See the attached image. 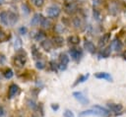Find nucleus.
Returning <instances> with one entry per match:
<instances>
[{"mask_svg":"<svg viewBox=\"0 0 126 117\" xmlns=\"http://www.w3.org/2000/svg\"><path fill=\"white\" fill-rule=\"evenodd\" d=\"M17 52L18 53L14 57V60H13L14 61V64L18 68H24V66H25V64L27 62V54H26L25 51H23L21 49L19 51H17Z\"/></svg>","mask_w":126,"mask_h":117,"instance_id":"1","label":"nucleus"},{"mask_svg":"<svg viewBox=\"0 0 126 117\" xmlns=\"http://www.w3.org/2000/svg\"><path fill=\"white\" fill-rule=\"evenodd\" d=\"M60 12H61V9L57 5H51L46 9V14L50 18H57L60 15Z\"/></svg>","mask_w":126,"mask_h":117,"instance_id":"2","label":"nucleus"},{"mask_svg":"<svg viewBox=\"0 0 126 117\" xmlns=\"http://www.w3.org/2000/svg\"><path fill=\"white\" fill-rule=\"evenodd\" d=\"M69 63V56L66 53H61L59 55V64H58V68L60 70H66L67 65Z\"/></svg>","mask_w":126,"mask_h":117,"instance_id":"3","label":"nucleus"},{"mask_svg":"<svg viewBox=\"0 0 126 117\" xmlns=\"http://www.w3.org/2000/svg\"><path fill=\"white\" fill-rule=\"evenodd\" d=\"M73 96H74L79 102H81L83 105H87V104L89 103V99H88L87 96H85V95L83 94V92H81V91H74V92H73Z\"/></svg>","mask_w":126,"mask_h":117,"instance_id":"4","label":"nucleus"},{"mask_svg":"<svg viewBox=\"0 0 126 117\" xmlns=\"http://www.w3.org/2000/svg\"><path fill=\"white\" fill-rule=\"evenodd\" d=\"M64 11L67 14L72 15V14L77 12V5L74 2H67L65 4V6H64Z\"/></svg>","mask_w":126,"mask_h":117,"instance_id":"5","label":"nucleus"},{"mask_svg":"<svg viewBox=\"0 0 126 117\" xmlns=\"http://www.w3.org/2000/svg\"><path fill=\"white\" fill-rule=\"evenodd\" d=\"M20 92V88L16 84H12L9 87V90H8V97L9 98H13L14 96H16L18 93Z\"/></svg>","mask_w":126,"mask_h":117,"instance_id":"6","label":"nucleus"},{"mask_svg":"<svg viewBox=\"0 0 126 117\" xmlns=\"http://www.w3.org/2000/svg\"><path fill=\"white\" fill-rule=\"evenodd\" d=\"M69 54L71 56V58L75 61H79L81 56H82V51L79 50L78 48H71L69 50Z\"/></svg>","mask_w":126,"mask_h":117,"instance_id":"7","label":"nucleus"},{"mask_svg":"<svg viewBox=\"0 0 126 117\" xmlns=\"http://www.w3.org/2000/svg\"><path fill=\"white\" fill-rule=\"evenodd\" d=\"M110 47H111V49H114L115 51H120L122 49V47H123V44H122V42L118 38H114L111 41Z\"/></svg>","mask_w":126,"mask_h":117,"instance_id":"8","label":"nucleus"},{"mask_svg":"<svg viewBox=\"0 0 126 117\" xmlns=\"http://www.w3.org/2000/svg\"><path fill=\"white\" fill-rule=\"evenodd\" d=\"M8 13V21H9V26H14L18 22V15L12 11L7 12Z\"/></svg>","mask_w":126,"mask_h":117,"instance_id":"9","label":"nucleus"},{"mask_svg":"<svg viewBox=\"0 0 126 117\" xmlns=\"http://www.w3.org/2000/svg\"><path fill=\"white\" fill-rule=\"evenodd\" d=\"M110 32H106V33H104L100 38H99V40H98V46L99 47H103L108 41H109V39H110Z\"/></svg>","mask_w":126,"mask_h":117,"instance_id":"10","label":"nucleus"},{"mask_svg":"<svg viewBox=\"0 0 126 117\" xmlns=\"http://www.w3.org/2000/svg\"><path fill=\"white\" fill-rule=\"evenodd\" d=\"M84 47H85V49H86L88 52H90L91 54H94V53L95 52V46H94V44L92 41H90V40H86V41H85Z\"/></svg>","mask_w":126,"mask_h":117,"instance_id":"11","label":"nucleus"},{"mask_svg":"<svg viewBox=\"0 0 126 117\" xmlns=\"http://www.w3.org/2000/svg\"><path fill=\"white\" fill-rule=\"evenodd\" d=\"M94 77L96 79H103V80H106L108 82H111L112 81V77L108 74V73H105V72H98V73H95L94 74Z\"/></svg>","mask_w":126,"mask_h":117,"instance_id":"12","label":"nucleus"},{"mask_svg":"<svg viewBox=\"0 0 126 117\" xmlns=\"http://www.w3.org/2000/svg\"><path fill=\"white\" fill-rule=\"evenodd\" d=\"M110 54H111V47H110V46H107V47L103 48V49L99 52L98 58H99V59H101V58H108V57L110 56Z\"/></svg>","mask_w":126,"mask_h":117,"instance_id":"13","label":"nucleus"},{"mask_svg":"<svg viewBox=\"0 0 126 117\" xmlns=\"http://www.w3.org/2000/svg\"><path fill=\"white\" fill-rule=\"evenodd\" d=\"M88 115H95V116H101V114L97 111V110H95V109H89V110H85V111H83V112H81L80 114H79V116L80 117H83V116H88Z\"/></svg>","mask_w":126,"mask_h":117,"instance_id":"14","label":"nucleus"},{"mask_svg":"<svg viewBox=\"0 0 126 117\" xmlns=\"http://www.w3.org/2000/svg\"><path fill=\"white\" fill-rule=\"evenodd\" d=\"M107 107L109 108V110L113 112H119L123 108L122 104H119V103H107Z\"/></svg>","mask_w":126,"mask_h":117,"instance_id":"15","label":"nucleus"},{"mask_svg":"<svg viewBox=\"0 0 126 117\" xmlns=\"http://www.w3.org/2000/svg\"><path fill=\"white\" fill-rule=\"evenodd\" d=\"M52 41H50V40H48V39H43L41 42H40V45H41V47L45 50V51H50L51 50V48H52Z\"/></svg>","mask_w":126,"mask_h":117,"instance_id":"16","label":"nucleus"},{"mask_svg":"<svg viewBox=\"0 0 126 117\" xmlns=\"http://www.w3.org/2000/svg\"><path fill=\"white\" fill-rule=\"evenodd\" d=\"M41 19H42V17H41V15H40V14H38V13L34 14V15H33V17H32V20H31V25H32V26H36V25L40 24Z\"/></svg>","mask_w":126,"mask_h":117,"instance_id":"17","label":"nucleus"},{"mask_svg":"<svg viewBox=\"0 0 126 117\" xmlns=\"http://www.w3.org/2000/svg\"><path fill=\"white\" fill-rule=\"evenodd\" d=\"M0 22L5 25V26H9V21H8V13L6 11H2L0 13Z\"/></svg>","mask_w":126,"mask_h":117,"instance_id":"18","label":"nucleus"},{"mask_svg":"<svg viewBox=\"0 0 126 117\" xmlns=\"http://www.w3.org/2000/svg\"><path fill=\"white\" fill-rule=\"evenodd\" d=\"M52 43H54L56 46H62L64 44V38L60 35H56L52 39Z\"/></svg>","mask_w":126,"mask_h":117,"instance_id":"19","label":"nucleus"},{"mask_svg":"<svg viewBox=\"0 0 126 117\" xmlns=\"http://www.w3.org/2000/svg\"><path fill=\"white\" fill-rule=\"evenodd\" d=\"M94 109L97 110L101 114V116H107L109 114V110H107L106 108H104L102 106H99V105H94Z\"/></svg>","mask_w":126,"mask_h":117,"instance_id":"20","label":"nucleus"},{"mask_svg":"<svg viewBox=\"0 0 126 117\" xmlns=\"http://www.w3.org/2000/svg\"><path fill=\"white\" fill-rule=\"evenodd\" d=\"M34 39L36 40V41H42L43 39H44V37H45V33H44V31L43 30H38L35 34H34Z\"/></svg>","mask_w":126,"mask_h":117,"instance_id":"21","label":"nucleus"},{"mask_svg":"<svg viewBox=\"0 0 126 117\" xmlns=\"http://www.w3.org/2000/svg\"><path fill=\"white\" fill-rule=\"evenodd\" d=\"M68 41L71 43V44H74V45H77L80 43V37L78 35H71L68 37Z\"/></svg>","mask_w":126,"mask_h":117,"instance_id":"22","label":"nucleus"},{"mask_svg":"<svg viewBox=\"0 0 126 117\" xmlns=\"http://www.w3.org/2000/svg\"><path fill=\"white\" fill-rule=\"evenodd\" d=\"M89 77H90V74H87V75H82V76H80V77L77 79V81L74 83V85H73V86L75 87V86H77L78 84L84 83L85 81H87V80H88V78H89Z\"/></svg>","mask_w":126,"mask_h":117,"instance_id":"23","label":"nucleus"},{"mask_svg":"<svg viewBox=\"0 0 126 117\" xmlns=\"http://www.w3.org/2000/svg\"><path fill=\"white\" fill-rule=\"evenodd\" d=\"M14 47H15V50L16 51H19L20 49H22V40L19 36H17L15 38V41H14Z\"/></svg>","mask_w":126,"mask_h":117,"instance_id":"24","label":"nucleus"},{"mask_svg":"<svg viewBox=\"0 0 126 117\" xmlns=\"http://www.w3.org/2000/svg\"><path fill=\"white\" fill-rule=\"evenodd\" d=\"M40 26H41L42 28L48 29V28H50V26H51V22H50L49 20H47L46 18H42V19H41V22H40Z\"/></svg>","mask_w":126,"mask_h":117,"instance_id":"25","label":"nucleus"},{"mask_svg":"<svg viewBox=\"0 0 126 117\" xmlns=\"http://www.w3.org/2000/svg\"><path fill=\"white\" fill-rule=\"evenodd\" d=\"M3 75H4V78H5V79H11V78L14 76V72H13L12 69L8 68V69H6V70L4 71Z\"/></svg>","mask_w":126,"mask_h":117,"instance_id":"26","label":"nucleus"},{"mask_svg":"<svg viewBox=\"0 0 126 117\" xmlns=\"http://www.w3.org/2000/svg\"><path fill=\"white\" fill-rule=\"evenodd\" d=\"M72 22H73V25H74V27H75L76 29L81 28V26H82V21H81V19H80L79 17H75V18H73Z\"/></svg>","mask_w":126,"mask_h":117,"instance_id":"27","label":"nucleus"},{"mask_svg":"<svg viewBox=\"0 0 126 117\" xmlns=\"http://www.w3.org/2000/svg\"><path fill=\"white\" fill-rule=\"evenodd\" d=\"M93 16H94V20H96V21H100V20H101V14H100L99 10H97L96 8H94V11H93Z\"/></svg>","mask_w":126,"mask_h":117,"instance_id":"28","label":"nucleus"},{"mask_svg":"<svg viewBox=\"0 0 126 117\" xmlns=\"http://www.w3.org/2000/svg\"><path fill=\"white\" fill-rule=\"evenodd\" d=\"M27 104H28V106L30 107V108H32V110H35L37 107H38V105L34 102V100H32V99H27Z\"/></svg>","mask_w":126,"mask_h":117,"instance_id":"29","label":"nucleus"},{"mask_svg":"<svg viewBox=\"0 0 126 117\" xmlns=\"http://www.w3.org/2000/svg\"><path fill=\"white\" fill-rule=\"evenodd\" d=\"M32 56H33L34 59H37V58H39V56H40V53H39V51L36 49V46H35V45H32Z\"/></svg>","mask_w":126,"mask_h":117,"instance_id":"30","label":"nucleus"},{"mask_svg":"<svg viewBox=\"0 0 126 117\" xmlns=\"http://www.w3.org/2000/svg\"><path fill=\"white\" fill-rule=\"evenodd\" d=\"M9 38V35L0 29V42H4Z\"/></svg>","mask_w":126,"mask_h":117,"instance_id":"31","label":"nucleus"},{"mask_svg":"<svg viewBox=\"0 0 126 117\" xmlns=\"http://www.w3.org/2000/svg\"><path fill=\"white\" fill-rule=\"evenodd\" d=\"M35 67H36L38 70H42V69L45 68V63H44L43 61H41V60H37V61L35 62Z\"/></svg>","mask_w":126,"mask_h":117,"instance_id":"32","label":"nucleus"},{"mask_svg":"<svg viewBox=\"0 0 126 117\" xmlns=\"http://www.w3.org/2000/svg\"><path fill=\"white\" fill-rule=\"evenodd\" d=\"M49 67H50L51 71H54V72H56V71L58 70V64H57L55 61H53V60L49 62Z\"/></svg>","mask_w":126,"mask_h":117,"instance_id":"33","label":"nucleus"},{"mask_svg":"<svg viewBox=\"0 0 126 117\" xmlns=\"http://www.w3.org/2000/svg\"><path fill=\"white\" fill-rule=\"evenodd\" d=\"M32 3L35 6V7H41V6H43V4H44V0H32Z\"/></svg>","mask_w":126,"mask_h":117,"instance_id":"34","label":"nucleus"},{"mask_svg":"<svg viewBox=\"0 0 126 117\" xmlns=\"http://www.w3.org/2000/svg\"><path fill=\"white\" fill-rule=\"evenodd\" d=\"M22 10L25 14H30V12H31V10L27 4H22Z\"/></svg>","mask_w":126,"mask_h":117,"instance_id":"35","label":"nucleus"},{"mask_svg":"<svg viewBox=\"0 0 126 117\" xmlns=\"http://www.w3.org/2000/svg\"><path fill=\"white\" fill-rule=\"evenodd\" d=\"M64 117H74V113L71 111V110H69V109H66L65 111H64Z\"/></svg>","mask_w":126,"mask_h":117,"instance_id":"36","label":"nucleus"},{"mask_svg":"<svg viewBox=\"0 0 126 117\" xmlns=\"http://www.w3.org/2000/svg\"><path fill=\"white\" fill-rule=\"evenodd\" d=\"M27 31H28V29L26 28V27H21V28H19V33L20 34H26L27 33Z\"/></svg>","mask_w":126,"mask_h":117,"instance_id":"37","label":"nucleus"},{"mask_svg":"<svg viewBox=\"0 0 126 117\" xmlns=\"http://www.w3.org/2000/svg\"><path fill=\"white\" fill-rule=\"evenodd\" d=\"M51 109L53 111H57L59 109V105L58 104H51Z\"/></svg>","mask_w":126,"mask_h":117,"instance_id":"38","label":"nucleus"},{"mask_svg":"<svg viewBox=\"0 0 126 117\" xmlns=\"http://www.w3.org/2000/svg\"><path fill=\"white\" fill-rule=\"evenodd\" d=\"M5 109H4V107L3 106H0V117H3L4 115H5Z\"/></svg>","mask_w":126,"mask_h":117,"instance_id":"39","label":"nucleus"},{"mask_svg":"<svg viewBox=\"0 0 126 117\" xmlns=\"http://www.w3.org/2000/svg\"><path fill=\"white\" fill-rule=\"evenodd\" d=\"M4 61H5V58H4V56L1 55V56H0V64H1L2 62H4Z\"/></svg>","mask_w":126,"mask_h":117,"instance_id":"40","label":"nucleus"},{"mask_svg":"<svg viewBox=\"0 0 126 117\" xmlns=\"http://www.w3.org/2000/svg\"><path fill=\"white\" fill-rule=\"evenodd\" d=\"M94 2V5H98L99 4V0H93Z\"/></svg>","mask_w":126,"mask_h":117,"instance_id":"41","label":"nucleus"},{"mask_svg":"<svg viewBox=\"0 0 126 117\" xmlns=\"http://www.w3.org/2000/svg\"><path fill=\"white\" fill-rule=\"evenodd\" d=\"M123 58L126 60V51H124V53H123Z\"/></svg>","mask_w":126,"mask_h":117,"instance_id":"42","label":"nucleus"},{"mask_svg":"<svg viewBox=\"0 0 126 117\" xmlns=\"http://www.w3.org/2000/svg\"><path fill=\"white\" fill-rule=\"evenodd\" d=\"M5 3V0H0V4H4Z\"/></svg>","mask_w":126,"mask_h":117,"instance_id":"43","label":"nucleus"},{"mask_svg":"<svg viewBox=\"0 0 126 117\" xmlns=\"http://www.w3.org/2000/svg\"><path fill=\"white\" fill-rule=\"evenodd\" d=\"M32 117H36V116H35V115H33V116H32Z\"/></svg>","mask_w":126,"mask_h":117,"instance_id":"44","label":"nucleus"},{"mask_svg":"<svg viewBox=\"0 0 126 117\" xmlns=\"http://www.w3.org/2000/svg\"><path fill=\"white\" fill-rule=\"evenodd\" d=\"M19 117H23V116H19Z\"/></svg>","mask_w":126,"mask_h":117,"instance_id":"45","label":"nucleus"}]
</instances>
